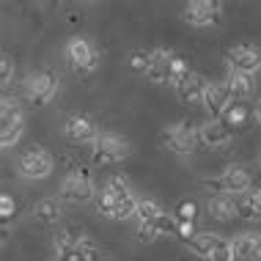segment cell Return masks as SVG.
<instances>
[{
    "mask_svg": "<svg viewBox=\"0 0 261 261\" xmlns=\"http://www.w3.org/2000/svg\"><path fill=\"white\" fill-rule=\"evenodd\" d=\"M225 63L231 72H242V74H256L261 69V47L256 44H234L225 53Z\"/></svg>",
    "mask_w": 261,
    "mask_h": 261,
    "instance_id": "13",
    "label": "cell"
},
{
    "mask_svg": "<svg viewBox=\"0 0 261 261\" xmlns=\"http://www.w3.org/2000/svg\"><path fill=\"white\" fill-rule=\"evenodd\" d=\"M63 135L72 140V143H91L94 146V140L99 138L102 132L96 129V124L86 116H69L66 124H63Z\"/></svg>",
    "mask_w": 261,
    "mask_h": 261,
    "instance_id": "18",
    "label": "cell"
},
{
    "mask_svg": "<svg viewBox=\"0 0 261 261\" xmlns=\"http://www.w3.org/2000/svg\"><path fill=\"white\" fill-rule=\"evenodd\" d=\"M160 140H162V146H165L168 151L179 154V157H190V154L195 151V146L201 143V135H198L195 126H190L185 121H176V124L162 129Z\"/></svg>",
    "mask_w": 261,
    "mask_h": 261,
    "instance_id": "9",
    "label": "cell"
},
{
    "mask_svg": "<svg viewBox=\"0 0 261 261\" xmlns=\"http://www.w3.org/2000/svg\"><path fill=\"white\" fill-rule=\"evenodd\" d=\"M25 132V113L19 108L17 99L11 96H3L0 102V146L3 149H11Z\"/></svg>",
    "mask_w": 261,
    "mask_h": 261,
    "instance_id": "5",
    "label": "cell"
},
{
    "mask_svg": "<svg viewBox=\"0 0 261 261\" xmlns=\"http://www.w3.org/2000/svg\"><path fill=\"white\" fill-rule=\"evenodd\" d=\"M58 74L50 72V69H39V72H31L22 83V94L25 99L33 105V108H41L58 94Z\"/></svg>",
    "mask_w": 261,
    "mask_h": 261,
    "instance_id": "6",
    "label": "cell"
},
{
    "mask_svg": "<svg viewBox=\"0 0 261 261\" xmlns=\"http://www.w3.org/2000/svg\"><path fill=\"white\" fill-rule=\"evenodd\" d=\"M138 195L132 193V187L126 185L124 179H110L108 185L102 187L99 198H96V212L102 217H110V220H129V217L138 215Z\"/></svg>",
    "mask_w": 261,
    "mask_h": 261,
    "instance_id": "1",
    "label": "cell"
},
{
    "mask_svg": "<svg viewBox=\"0 0 261 261\" xmlns=\"http://www.w3.org/2000/svg\"><path fill=\"white\" fill-rule=\"evenodd\" d=\"M256 121H258V124H261V102H258V105H256Z\"/></svg>",
    "mask_w": 261,
    "mask_h": 261,
    "instance_id": "30",
    "label": "cell"
},
{
    "mask_svg": "<svg viewBox=\"0 0 261 261\" xmlns=\"http://www.w3.org/2000/svg\"><path fill=\"white\" fill-rule=\"evenodd\" d=\"M14 215H17V203H14V198L9 193H3L0 195V217H3V225H9Z\"/></svg>",
    "mask_w": 261,
    "mask_h": 261,
    "instance_id": "25",
    "label": "cell"
},
{
    "mask_svg": "<svg viewBox=\"0 0 261 261\" xmlns=\"http://www.w3.org/2000/svg\"><path fill=\"white\" fill-rule=\"evenodd\" d=\"M187 248L193 250L195 256H201L206 261H234L231 239H225L220 234H212V231H198V234L187 242Z\"/></svg>",
    "mask_w": 261,
    "mask_h": 261,
    "instance_id": "7",
    "label": "cell"
},
{
    "mask_svg": "<svg viewBox=\"0 0 261 261\" xmlns=\"http://www.w3.org/2000/svg\"><path fill=\"white\" fill-rule=\"evenodd\" d=\"M258 165H261V154H258Z\"/></svg>",
    "mask_w": 261,
    "mask_h": 261,
    "instance_id": "31",
    "label": "cell"
},
{
    "mask_svg": "<svg viewBox=\"0 0 261 261\" xmlns=\"http://www.w3.org/2000/svg\"><path fill=\"white\" fill-rule=\"evenodd\" d=\"M53 256L55 261H96L99 258V245L83 228L66 225L53 239Z\"/></svg>",
    "mask_w": 261,
    "mask_h": 261,
    "instance_id": "2",
    "label": "cell"
},
{
    "mask_svg": "<svg viewBox=\"0 0 261 261\" xmlns=\"http://www.w3.org/2000/svg\"><path fill=\"white\" fill-rule=\"evenodd\" d=\"M187 72H190L187 63L181 61L176 53L157 47V50H151V63H149V69H146L143 77L149 83H154V86H165V83L176 86V83H179Z\"/></svg>",
    "mask_w": 261,
    "mask_h": 261,
    "instance_id": "3",
    "label": "cell"
},
{
    "mask_svg": "<svg viewBox=\"0 0 261 261\" xmlns=\"http://www.w3.org/2000/svg\"><path fill=\"white\" fill-rule=\"evenodd\" d=\"M63 55H66V63L77 74H91V72H96V66H99V50H96L94 41H88L86 36H72L69 39Z\"/></svg>",
    "mask_w": 261,
    "mask_h": 261,
    "instance_id": "8",
    "label": "cell"
},
{
    "mask_svg": "<svg viewBox=\"0 0 261 261\" xmlns=\"http://www.w3.org/2000/svg\"><path fill=\"white\" fill-rule=\"evenodd\" d=\"M33 220L41 225H55L61 220V203L58 198H41L36 206H33Z\"/></svg>",
    "mask_w": 261,
    "mask_h": 261,
    "instance_id": "21",
    "label": "cell"
},
{
    "mask_svg": "<svg viewBox=\"0 0 261 261\" xmlns=\"http://www.w3.org/2000/svg\"><path fill=\"white\" fill-rule=\"evenodd\" d=\"M225 83H228V88H231V96H234V102L250 99V94H253V77H250V74L231 72V69H228V77H225Z\"/></svg>",
    "mask_w": 261,
    "mask_h": 261,
    "instance_id": "22",
    "label": "cell"
},
{
    "mask_svg": "<svg viewBox=\"0 0 261 261\" xmlns=\"http://www.w3.org/2000/svg\"><path fill=\"white\" fill-rule=\"evenodd\" d=\"M53 168H55V162H53V154L47 149H28L17 160V173L28 181L47 179L53 173Z\"/></svg>",
    "mask_w": 261,
    "mask_h": 261,
    "instance_id": "11",
    "label": "cell"
},
{
    "mask_svg": "<svg viewBox=\"0 0 261 261\" xmlns=\"http://www.w3.org/2000/svg\"><path fill=\"white\" fill-rule=\"evenodd\" d=\"M185 22L193 25V28H206V25H215L220 19V3L215 0H193V3L185 6Z\"/></svg>",
    "mask_w": 261,
    "mask_h": 261,
    "instance_id": "15",
    "label": "cell"
},
{
    "mask_svg": "<svg viewBox=\"0 0 261 261\" xmlns=\"http://www.w3.org/2000/svg\"><path fill=\"white\" fill-rule=\"evenodd\" d=\"M206 212L212 220H220V223H228L237 217V201L234 195H225V193H217L212 195V198L206 201Z\"/></svg>",
    "mask_w": 261,
    "mask_h": 261,
    "instance_id": "20",
    "label": "cell"
},
{
    "mask_svg": "<svg viewBox=\"0 0 261 261\" xmlns=\"http://www.w3.org/2000/svg\"><path fill=\"white\" fill-rule=\"evenodd\" d=\"M149 63H151V50L149 53H132V58H129V66L135 69V72H140V74H146V69H149Z\"/></svg>",
    "mask_w": 261,
    "mask_h": 261,
    "instance_id": "27",
    "label": "cell"
},
{
    "mask_svg": "<svg viewBox=\"0 0 261 261\" xmlns=\"http://www.w3.org/2000/svg\"><path fill=\"white\" fill-rule=\"evenodd\" d=\"M234 201H237V217H242V220H256L258 217V212H256V190L237 195Z\"/></svg>",
    "mask_w": 261,
    "mask_h": 261,
    "instance_id": "23",
    "label": "cell"
},
{
    "mask_svg": "<svg viewBox=\"0 0 261 261\" xmlns=\"http://www.w3.org/2000/svg\"><path fill=\"white\" fill-rule=\"evenodd\" d=\"M248 118H250V113L248 108H245L242 102H234L228 110H225V116H223V121L228 124V126H245L248 124Z\"/></svg>",
    "mask_w": 261,
    "mask_h": 261,
    "instance_id": "24",
    "label": "cell"
},
{
    "mask_svg": "<svg viewBox=\"0 0 261 261\" xmlns=\"http://www.w3.org/2000/svg\"><path fill=\"white\" fill-rule=\"evenodd\" d=\"M129 154H132L129 140L124 135H116V132H102L91 146V162L94 165H118Z\"/></svg>",
    "mask_w": 261,
    "mask_h": 261,
    "instance_id": "4",
    "label": "cell"
},
{
    "mask_svg": "<svg viewBox=\"0 0 261 261\" xmlns=\"http://www.w3.org/2000/svg\"><path fill=\"white\" fill-rule=\"evenodd\" d=\"M234 261H261V231H242L231 239Z\"/></svg>",
    "mask_w": 261,
    "mask_h": 261,
    "instance_id": "19",
    "label": "cell"
},
{
    "mask_svg": "<svg viewBox=\"0 0 261 261\" xmlns=\"http://www.w3.org/2000/svg\"><path fill=\"white\" fill-rule=\"evenodd\" d=\"M176 220L179 223H193L195 220V203L193 201H181L179 206H176Z\"/></svg>",
    "mask_w": 261,
    "mask_h": 261,
    "instance_id": "26",
    "label": "cell"
},
{
    "mask_svg": "<svg viewBox=\"0 0 261 261\" xmlns=\"http://www.w3.org/2000/svg\"><path fill=\"white\" fill-rule=\"evenodd\" d=\"M206 88H209V80H206L203 74H198V72H187V74L173 86L176 99H179L181 105L203 102V94H206Z\"/></svg>",
    "mask_w": 261,
    "mask_h": 261,
    "instance_id": "16",
    "label": "cell"
},
{
    "mask_svg": "<svg viewBox=\"0 0 261 261\" xmlns=\"http://www.w3.org/2000/svg\"><path fill=\"white\" fill-rule=\"evenodd\" d=\"M94 176H91L86 168H74V171H69L66 176H63L61 181V201L66 203H88L91 198H94Z\"/></svg>",
    "mask_w": 261,
    "mask_h": 261,
    "instance_id": "10",
    "label": "cell"
},
{
    "mask_svg": "<svg viewBox=\"0 0 261 261\" xmlns=\"http://www.w3.org/2000/svg\"><path fill=\"white\" fill-rule=\"evenodd\" d=\"M250 185H253V176L245 165H228L215 181H209V187L220 190L225 195H234V198L242 193H250Z\"/></svg>",
    "mask_w": 261,
    "mask_h": 261,
    "instance_id": "12",
    "label": "cell"
},
{
    "mask_svg": "<svg viewBox=\"0 0 261 261\" xmlns=\"http://www.w3.org/2000/svg\"><path fill=\"white\" fill-rule=\"evenodd\" d=\"M201 105L206 108L209 118H223L225 110L234 105V96H231L228 83H225V80L209 83V88H206V94H203V102H201Z\"/></svg>",
    "mask_w": 261,
    "mask_h": 261,
    "instance_id": "14",
    "label": "cell"
},
{
    "mask_svg": "<svg viewBox=\"0 0 261 261\" xmlns=\"http://www.w3.org/2000/svg\"><path fill=\"white\" fill-rule=\"evenodd\" d=\"M256 212H258V217H261V187L256 190Z\"/></svg>",
    "mask_w": 261,
    "mask_h": 261,
    "instance_id": "29",
    "label": "cell"
},
{
    "mask_svg": "<svg viewBox=\"0 0 261 261\" xmlns=\"http://www.w3.org/2000/svg\"><path fill=\"white\" fill-rule=\"evenodd\" d=\"M198 135H201V143L209 146V149H225L234 140V129L223 118H209L206 124H201Z\"/></svg>",
    "mask_w": 261,
    "mask_h": 261,
    "instance_id": "17",
    "label": "cell"
},
{
    "mask_svg": "<svg viewBox=\"0 0 261 261\" xmlns=\"http://www.w3.org/2000/svg\"><path fill=\"white\" fill-rule=\"evenodd\" d=\"M11 74H14V63H11L9 55H3V58H0V86L3 88L11 83Z\"/></svg>",
    "mask_w": 261,
    "mask_h": 261,
    "instance_id": "28",
    "label": "cell"
}]
</instances>
